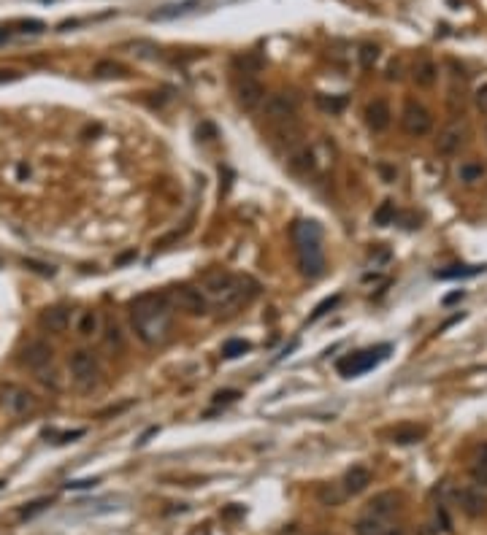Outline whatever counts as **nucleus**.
<instances>
[{"mask_svg": "<svg viewBox=\"0 0 487 535\" xmlns=\"http://www.w3.org/2000/svg\"><path fill=\"white\" fill-rule=\"evenodd\" d=\"M130 324L133 333L146 346H160L170 338L173 330V303L168 292H141L130 300Z\"/></svg>", "mask_w": 487, "mask_h": 535, "instance_id": "f257e3e1", "label": "nucleus"}, {"mask_svg": "<svg viewBox=\"0 0 487 535\" xmlns=\"http://www.w3.org/2000/svg\"><path fill=\"white\" fill-rule=\"evenodd\" d=\"M198 290L209 297V303H214L219 311L225 314H233L239 306L249 303L257 292V284L246 276H233L222 268H214V270H206L200 276V287Z\"/></svg>", "mask_w": 487, "mask_h": 535, "instance_id": "f03ea898", "label": "nucleus"}, {"mask_svg": "<svg viewBox=\"0 0 487 535\" xmlns=\"http://www.w3.org/2000/svg\"><path fill=\"white\" fill-rule=\"evenodd\" d=\"M68 370H71V379L76 387L81 389H93V384L100 376V360L93 349H73L71 357H68Z\"/></svg>", "mask_w": 487, "mask_h": 535, "instance_id": "7ed1b4c3", "label": "nucleus"}, {"mask_svg": "<svg viewBox=\"0 0 487 535\" xmlns=\"http://www.w3.org/2000/svg\"><path fill=\"white\" fill-rule=\"evenodd\" d=\"M388 354H390V346H388V343H382V346L363 349V352H355V354L344 357V360H339V365H336V368H339L341 376L352 379V376H360V373H365V370L376 368V365L382 363Z\"/></svg>", "mask_w": 487, "mask_h": 535, "instance_id": "20e7f679", "label": "nucleus"}, {"mask_svg": "<svg viewBox=\"0 0 487 535\" xmlns=\"http://www.w3.org/2000/svg\"><path fill=\"white\" fill-rule=\"evenodd\" d=\"M0 406L11 416H30L38 409V397L22 384H3L0 387Z\"/></svg>", "mask_w": 487, "mask_h": 535, "instance_id": "39448f33", "label": "nucleus"}, {"mask_svg": "<svg viewBox=\"0 0 487 535\" xmlns=\"http://www.w3.org/2000/svg\"><path fill=\"white\" fill-rule=\"evenodd\" d=\"M168 297L173 303V308L184 311L190 316H206L209 314V297L198 287H190V284H176L168 290Z\"/></svg>", "mask_w": 487, "mask_h": 535, "instance_id": "423d86ee", "label": "nucleus"}, {"mask_svg": "<svg viewBox=\"0 0 487 535\" xmlns=\"http://www.w3.org/2000/svg\"><path fill=\"white\" fill-rule=\"evenodd\" d=\"M401 127H404V133H406V135H412V138H422V135H428V133H431V127H433V117H431V111H428L422 103H417V100H406V103H404V111H401Z\"/></svg>", "mask_w": 487, "mask_h": 535, "instance_id": "0eeeda50", "label": "nucleus"}, {"mask_svg": "<svg viewBox=\"0 0 487 535\" xmlns=\"http://www.w3.org/2000/svg\"><path fill=\"white\" fill-rule=\"evenodd\" d=\"M295 257H298V268L306 279H319L325 273L322 241H298L295 243Z\"/></svg>", "mask_w": 487, "mask_h": 535, "instance_id": "6e6552de", "label": "nucleus"}, {"mask_svg": "<svg viewBox=\"0 0 487 535\" xmlns=\"http://www.w3.org/2000/svg\"><path fill=\"white\" fill-rule=\"evenodd\" d=\"M295 111H298V100L287 92H273L263 100V117L273 124H285V122L295 120Z\"/></svg>", "mask_w": 487, "mask_h": 535, "instance_id": "1a4fd4ad", "label": "nucleus"}, {"mask_svg": "<svg viewBox=\"0 0 487 535\" xmlns=\"http://www.w3.org/2000/svg\"><path fill=\"white\" fill-rule=\"evenodd\" d=\"M51 360H54V349L49 346L47 340H27L22 346V352H19V365L22 368H27V370H41V368H47V365H51Z\"/></svg>", "mask_w": 487, "mask_h": 535, "instance_id": "9d476101", "label": "nucleus"}, {"mask_svg": "<svg viewBox=\"0 0 487 535\" xmlns=\"http://www.w3.org/2000/svg\"><path fill=\"white\" fill-rule=\"evenodd\" d=\"M465 138H468V124H465V122H452V124H447L436 141L438 154H444V157L458 154L463 146H465Z\"/></svg>", "mask_w": 487, "mask_h": 535, "instance_id": "9b49d317", "label": "nucleus"}, {"mask_svg": "<svg viewBox=\"0 0 487 535\" xmlns=\"http://www.w3.org/2000/svg\"><path fill=\"white\" fill-rule=\"evenodd\" d=\"M38 324H41V330H47L51 336H63V333L68 330V324H71V308H65V306H51L47 311H41Z\"/></svg>", "mask_w": 487, "mask_h": 535, "instance_id": "f8f14e48", "label": "nucleus"}, {"mask_svg": "<svg viewBox=\"0 0 487 535\" xmlns=\"http://www.w3.org/2000/svg\"><path fill=\"white\" fill-rule=\"evenodd\" d=\"M455 497H458V503H461V509L465 516H471V519H477V516H482L487 511V495H482V489L479 486H465V489H458L455 492Z\"/></svg>", "mask_w": 487, "mask_h": 535, "instance_id": "ddd939ff", "label": "nucleus"}, {"mask_svg": "<svg viewBox=\"0 0 487 535\" xmlns=\"http://www.w3.org/2000/svg\"><path fill=\"white\" fill-rule=\"evenodd\" d=\"M398 509H401V495H398V492H379V495H374V497L368 500L365 513H374V516L390 522V519L398 513Z\"/></svg>", "mask_w": 487, "mask_h": 535, "instance_id": "4468645a", "label": "nucleus"}, {"mask_svg": "<svg viewBox=\"0 0 487 535\" xmlns=\"http://www.w3.org/2000/svg\"><path fill=\"white\" fill-rule=\"evenodd\" d=\"M236 100H239L241 111H255V108L266 100V90H263V84H260V81H255V79H244L241 84H239V90H236Z\"/></svg>", "mask_w": 487, "mask_h": 535, "instance_id": "2eb2a0df", "label": "nucleus"}, {"mask_svg": "<svg viewBox=\"0 0 487 535\" xmlns=\"http://www.w3.org/2000/svg\"><path fill=\"white\" fill-rule=\"evenodd\" d=\"M390 122H392V111H390L388 100L376 97V100H371V103L365 106V124H368L374 133L388 130Z\"/></svg>", "mask_w": 487, "mask_h": 535, "instance_id": "dca6fc26", "label": "nucleus"}, {"mask_svg": "<svg viewBox=\"0 0 487 535\" xmlns=\"http://www.w3.org/2000/svg\"><path fill=\"white\" fill-rule=\"evenodd\" d=\"M100 333H103V319L95 308H87L76 316V336L79 338H95Z\"/></svg>", "mask_w": 487, "mask_h": 535, "instance_id": "f3484780", "label": "nucleus"}, {"mask_svg": "<svg viewBox=\"0 0 487 535\" xmlns=\"http://www.w3.org/2000/svg\"><path fill=\"white\" fill-rule=\"evenodd\" d=\"M344 495H360L365 486L371 484V470L363 465H352L346 473H344Z\"/></svg>", "mask_w": 487, "mask_h": 535, "instance_id": "a211bd4d", "label": "nucleus"}, {"mask_svg": "<svg viewBox=\"0 0 487 535\" xmlns=\"http://www.w3.org/2000/svg\"><path fill=\"white\" fill-rule=\"evenodd\" d=\"M412 79H414V84H417V87H422V90H431V87L436 84V79H438L436 63H433V60H428V57L417 60V63H414Z\"/></svg>", "mask_w": 487, "mask_h": 535, "instance_id": "6ab92c4d", "label": "nucleus"}, {"mask_svg": "<svg viewBox=\"0 0 487 535\" xmlns=\"http://www.w3.org/2000/svg\"><path fill=\"white\" fill-rule=\"evenodd\" d=\"M390 522L388 519H379L374 513H363L358 516V522L352 525V533L355 535H388Z\"/></svg>", "mask_w": 487, "mask_h": 535, "instance_id": "aec40b11", "label": "nucleus"}, {"mask_svg": "<svg viewBox=\"0 0 487 535\" xmlns=\"http://www.w3.org/2000/svg\"><path fill=\"white\" fill-rule=\"evenodd\" d=\"M290 168L295 170V173H301V176H306V173H312L314 170V151L309 149V146H295L290 151Z\"/></svg>", "mask_w": 487, "mask_h": 535, "instance_id": "412c9836", "label": "nucleus"}, {"mask_svg": "<svg viewBox=\"0 0 487 535\" xmlns=\"http://www.w3.org/2000/svg\"><path fill=\"white\" fill-rule=\"evenodd\" d=\"M292 241H322V227L312 219H298L290 230Z\"/></svg>", "mask_w": 487, "mask_h": 535, "instance_id": "4be33fe9", "label": "nucleus"}, {"mask_svg": "<svg viewBox=\"0 0 487 535\" xmlns=\"http://www.w3.org/2000/svg\"><path fill=\"white\" fill-rule=\"evenodd\" d=\"M195 6H200V0H184V3H170V6H163V8H157L154 14H152V19L157 22H163V19H176V17H184V14H190L195 11Z\"/></svg>", "mask_w": 487, "mask_h": 535, "instance_id": "5701e85b", "label": "nucleus"}, {"mask_svg": "<svg viewBox=\"0 0 487 535\" xmlns=\"http://www.w3.org/2000/svg\"><path fill=\"white\" fill-rule=\"evenodd\" d=\"M425 427L422 425H398L395 430H392V441L395 443H401V446H406V443H420L422 438H425Z\"/></svg>", "mask_w": 487, "mask_h": 535, "instance_id": "b1692460", "label": "nucleus"}, {"mask_svg": "<svg viewBox=\"0 0 487 535\" xmlns=\"http://www.w3.org/2000/svg\"><path fill=\"white\" fill-rule=\"evenodd\" d=\"M471 479L477 486H487V443L477 449V457L471 462Z\"/></svg>", "mask_w": 487, "mask_h": 535, "instance_id": "393cba45", "label": "nucleus"}, {"mask_svg": "<svg viewBox=\"0 0 487 535\" xmlns=\"http://www.w3.org/2000/svg\"><path fill=\"white\" fill-rule=\"evenodd\" d=\"M485 270V265H452L447 270H436V279H471V276H479Z\"/></svg>", "mask_w": 487, "mask_h": 535, "instance_id": "a878e982", "label": "nucleus"}, {"mask_svg": "<svg viewBox=\"0 0 487 535\" xmlns=\"http://www.w3.org/2000/svg\"><path fill=\"white\" fill-rule=\"evenodd\" d=\"M458 176H461V181H465V184H474V181H479V179L485 176V165L477 163V160H465V163H461V168H458Z\"/></svg>", "mask_w": 487, "mask_h": 535, "instance_id": "bb28decb", "label": "nucleus"}, {"mask_svg": "<svg viewBox=\"0 0 487 535\" xmlns=\"http://www.w3.org/2000/svg\"><path fill=\"white\" fill-rule=\"evenodd\" d=\"M93 73H95L97 79H122L127 71H125V65L114 63V60H100Z\"/></svg>", "mask_w": 487, "mask_h": 535, "instance_id": "cd10ccee", "label": "nucleus"}, {"mask_svg": "<svg viewBox=\"0 0 487 535\" xmlns=\"http://www.w3.org/2000/svg\"><path fill=\"white\" fill-rule=\"evenodd\" d=\"M103 340H106V346H109L111 352H122V349H125V336H122L117 322H111V324L103 330Z\"/></svg>", "mask_w": 487, "mask_h": 535, "instance_id": "c85d7f7f", "label": "nucleus"}, {"mask_svg": "<svg viewBox=\"0 0 487 535\" xmlns=\"http://www.w3.org/2000/svg\"><path fill=\"white\" fill-rule=\"evenodd\" d=\"M317 497L322 500V506H341V500H344V489H336L333 484H322L319 489H317Z\"/></svg>", "mask_w": 487, "mask_h": 535, "instance_id": "c756f323", "label": "nucleus"}, {"mask_svg": "<svg viewBox=\"0 0 487 535\" xmlns=\"http://www.w3.org/2000/svg\"><path fill=\"white\" fill-rule=\"evenodd\" d=\"M317 106L322 108V111H328V114H341L344 111V106H346V97L344 95H317Z\"/></svg>", "mask_w": 487, "mask_h": 535, "instance_id": "7c9ffc66", "label": "nucleus"}, {"mask_svg": "<svg viewBox=\"0 0 487 535\" xmlns=\"http://www.w3.org/2000/svg\"><path fill=\"white\" fill-rule=\"evenodd\" d=\"M252 346H249V340H244V338H233V340H227L225 346H222V357L225 360H236V357H241V354H246Z\"/></svg>", "mask_w": 487, "mask_h": 535, "instance_id": "2f4dec72", "label": "nucleus"}, {"mask_svg": "<svg viewBox=\"0 0 487 535\" xmlns=\"http://www.w3.org/2000/svg\"><path fill=\"white\" fill-rule=\"evenodd\" d=\"M358 60H360V68L371 71L376 65V60H379V47L376 44H363L360 51H358Z\"/></svg>", "mask_w": 487, "mask_h": 535, "instance_id": "473e14b6", "label": "nucleus"}, {"mask_svg": "<svg viewBox=\"0 0 487 535\" xmlns=\"http://www.w3.org/2000/svg\"><path fill=\"white\" fill-rule=\"evenodd\" d=\"M35 379L44 384V387L49 389H60L63 387V381H60V376H57V370L51 368V365H47V368H41V370H35Z\"/></svg>", "mask_w": 487, "mask_h": 535, "instance_id": "72a5a7b5", "label": "nucleus"}, {"mask_svg": "<svg viewBox=\"0 0 487 535\" xmlns=\"http://www.w3.org/2000/svg\"><path fill=\"white\" fill-rule=\"evenodd\" d=\"M395 219V203L392 200H385L379 208H376V214H374V222L379 224V227H385V224H390Z\"/></svg>", "mask_w": 487, "mask_h": 535, "instance_id": "f704fd0d", "label": "nucleus"}, {"mask_svg": "<svg viewBox=\"0 0 487 535\" xmlns=\"http://www.w3.org/2000/svg\"><path fill=\"white\" fill-rule=\"evenodd\" d=\"M336 306H339V295H333V297H328V300H322V303H319V306H317V308H314V314L309 316V322H317L319 316H325V314H328V311H330V308H336Z\"/></svg>", "mask_w": 487, "mask_h": 535, "instance_id": "c9c22d12", "label": "nucleus"}, {"mask_svg": "<svg viewBox=\"0 0 487 535\" xmlns=\"http://www.w3.org/2000/svg\"><path fill=\"white\" fill-rule=\"evenodd\" d=\"M239 65L244 68V73H255V71H260V68H263V60H260L257 54H246V57L239 60Z\"/></svg>", "mask_w": 487, "mask_h": 535, "instance_id": "e433bc0d", "label": "nucleus"}, {"mask_svg": "<svg viewBox=\"0 0 487 535\" xmlns=\"http://www.w3.org/2000/svg\"><path fill=\"white\" fill-rule=\"evenodd\" d=\"M17 27H22V33H44L47 30V24L41 22V19H22V22H17Z\"/></svg>", "mask_w": 487, "mask_h": 535, "instance_id": "4c0bfd02", "label": "nucleus"}, {"mask_svg": "<svg viewBox=\"0 0 487 535\" xmlns=\"http://www.w3.org/2000/svg\"><path fill=\"white\" fill-rule=\"evenodd\" d=\"M474 106H477L479 114H485L487 117V84H482V87L474 92Z\"/></svg>", "mask_w": 487, "mask_h": 535, "instance_id": "58836bf2", "label": "nucleus"}, {"mask_svg": "<svg viewBox=\"0 0 487 535\" xmlns=\"http://www.w3.org/2000/svg\"><path fill=\"white\" fill-rule=\"evenodd\" d=\"M239 397H241L239 389H225V392H217V395H214V403H233V400H239Z\"/></svg>", "mask_w": 487, "mask_h": 535, "instance_id": "ea45409f", "label": "nucleus"}, {"mask_svg": "<svg viewBox=\"0 0 487 535\" xmlns=\"http://www.w3.org/2000/svg\"><path fill=\"white\" fill-rule=\"evenodd\" d=\"M47 506H49V500H35V503H30V509H22V511H19V516H33V513L44 511Z\"/></svg>", "mask_w": 487, "mask_h": 535, "instance_id": "a19ab883", "label": "nucleus"}, {"mask_svg": "<svg viewBox=\"0 0 487 535\" xmlns=\"http://www.w3.org/2000/svg\"><path fill=\"white\" fill-rule=\"evenodd\" d=\"M97 479H81V481H68V489H90V486H95Z\"/></svg>", "mask_w": 487, "mask_h": 535, "instance_id": "79ce46f5", "label": "nucleus"}, {"mask_svg": "<svg viewBox=\"0 0 487 535\" xmlns=\"http://www.w3.org/2000/svg\"><path fill=\"white\" fill-rule=\"evenodd\" d=\"M398 76H401V73H398V63H392V65L388 68V79L392 81V79H398Z\"/></svg>", "mask_w": 487, "mask_h": 535, "instance_id": "37998d69", "label": "nucleus"}, {"mask_svg": "<svg viewBox=\"0 0 487 535\" xmlns=\"http://www.w3.org/2000/svg\"><path fill=\"white\" fill-rule=\"evenodd\" d=\"M11 38V27H0V44H6Z\"/></svg>", "mask_w": 487, "mask_h": 535, "instance_id": "c03bdc74", "label": "nucleus"}, {"mask_svg": "<svg viewBox=\"0 0 487 535\" xmlns=\"http://www.w3.org/2000/svg\"><path fill=\"white\" fill-rule=\"evenodd\" d=\"M379 170L385 173V179H388V181H392V179H395V170H390L388 165H379Z\"/></svg>", "mask_w": 487, "mask_h": 535, "instance_id": "a18cd8bd", "label": "nucleus"}, {"mask_svg": "<svg viewBox=\"0 0 487 535\" xmlns=\"http://www.w3.org/2000/svg\"><path fill=\"white\" fill-rule=\"evenodd\" d=\"M17 173H19V179H24V176H30V168H27V165H19Z\"/></svg>", "mask_w": 487, "mask_h": 535, "instance_id": "49530a36", "label": "nucleus"}, {"mask_svg": "<svg viewBox=\"0 0 487 535\" xmlns=\"http://www.w3.org/2000/svg\"><path fill=\"white\" fill-rule=\"evenodd\" d=\"M461 297H463V292H455V295L447 297V303H455V300H461Z\"/></svg>", "mask_w": 487, "mask_h": 535, "instance_id": "de8ad7c7", "label": "nucleus"}, {"mask_svg": "<svg viewBox=\"0 0 487 535\" xmlns=\"http://www.w3.org/2000/svg\"><path fill=\"white\" fill-rule=\"evenodd\" d=\"M388 535H404V530H401V527H390Z\"/></svg>", "mask_w": 487, "mask_h": 535, "instance_id": "09e8293b", "label": "nucleus"}, {"mask_svg": "<svg viewBox=\"0 0 487 535\" xmlns=\"http://www.w3.org/2000/svg\"><path fill=\"white\" fill-rule=\"evenodd\" d=\"M6 73H11V76H6V79H17V76H19V73H14V71H6ZM0 79H3V76H0Z\"/></svg>", "mask_w": 487, "mask_h": 535, "instance_id": "8fccbe9b", "label": "nucleus"}, {"mask_svg": "<svg viewBox=\"0 0 487 535\" xmlns=\"http://www.w3.org/2000/svg\"><path fill=\"white\" fill-rule=\"evenodd\" d=\"M3 486H6V481H3V479H0V489H3Z\"/></svg>", "mask_w": 487, "mask_h": 535, "instance_id": "3c124183", "label": "nucleus"}]
</instances>
